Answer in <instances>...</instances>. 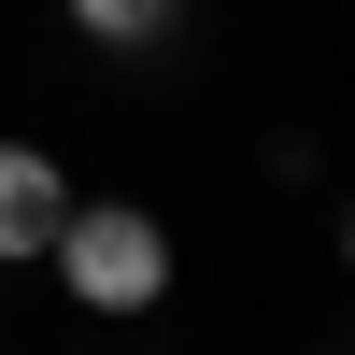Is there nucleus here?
Here are the masks:
<instances>
[{
    "mask_svg": "<svg viewBox=\"0 0 355 355\" xmlns=\"http://www.w3.org/2000/svg\"><path fill=\"white\" fill-rule=\"evenodd\" d=\"M341 270H355V214H341Z\"/></svg>",
    "mask_w": 355,
    "mask_h": 355,
    "instance_id": "nucleus-4",
    "label": "nucleus"
},
{
    "mask_svg": "<svg viewBox=\"0 0 355 355\" xmlns=\"http://www.w3.org/2000/svg\"><path fill=\"white\" fill-rule=\"evenodd\" d=\"M57 214H71V171H57V142H0V270H43Z\"/></svg>",
    "mask_w": 355,
    "mask_h": 355,
    "instance_id": "nucleus-2",
    "label": "nucleus"
},
{
    "mask_svg": "<svg viewBox=\"0 0 355 355\" xmlns=\"http://www.w3.org/2000/svg\"><path fill=\"white\" fill-rule=\"evenodd\" d=\"M185 15H199V0H57V28H71V43H100V57H157V43H185Z\"/></svg>",
    "mask_w": 355,
    "mask_h": 355,
    "instance_id": "nucleus-3",
    "label": "nucleus"
},
{
    "mask_svg": "<svg viewBox=\"0 0 355 355\" xmlns=\"http://www.w3.org/2000/svg\"><path fill=\"white\" fill-rule=\"evenodd\" d=\"M43 270H57V299H71V313L142 327V313H171V284H185V242H171L157 199H71L57 242H43Z\"/></svg>",
    "mask_w": 355,
    "mask_h": 355,
    "instance_id": "nucleus-1",
    "label": "nucleus"
}]
</instances>
